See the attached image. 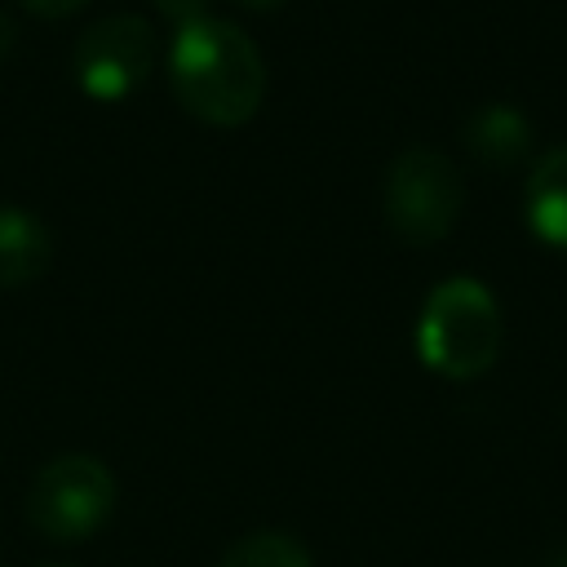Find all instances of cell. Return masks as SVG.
<instances>
[{"mask_svg":"<svg viewBox=\"0 0 567 567\" xmlns=\"http://www.w3.org/2000/svg\"><path fill=\"white\" fill-rule=\"evenodd\" d=\"M168 84L190 120L208 128H239L266 102V62L244 27L204 13L173 27Z\"/></svg>","mask_w":567,"mask_h":567,"instance_id":"obj_1","label":"cell"},{"mask_svg":"<svg viewBox=\"0 0 567 567\" xmlns=\"http://www.w3.org/2000/svg\"><path fill=\"white\" fill-rule=\"evenodd\" d=\"M501 337L505 323L487 284L456 275L430 288L416 319V354L430 372L447 381L483 377L501 354Z\"/></svg>","mask_w":567,"mask_h":567,"instance_id":"obj_2","label":"cell"},{"mask_svg":"<svg viewBox=\"0 0 567 567\" xmlns=\"http://www.w3.org/2000/svg\"><path fill=\"white\" fill-rule=\"evenodd\" d=\"M381 204H385L390 230L403 244L430 248V244L452 235V226L465 208L461 168L434 146H408L403 155H394V164L385 173V199Z\"/></svg>","mask_w":567,"mask_h":567,"instance_id":"obj_3","label":"cell"},{"mask_svg":"<svg viewBox=\"0 0 567 567\" xmlns=\"http://www.w3.org/2000/svg\"><path fill=\"white\" fill-rule=\"evenodd\" d=\"M115 509V474L89 452H62L35 470L27 492V518L49 540H84Z\"/></svg>","mask_w":567,"mask_h":567,"instance_id":"obj_4","label":"cell"},{"mask_svg":"<svg viewBox=\"0 0 567 567\" xmlns=\"http://www.w3.org/2000/svg\"><path fill=\"white\" fill-rule=\"evenodd\" d=\"M155 71V31L137 13H106L89 22L71 49V75L93 102L133 97Z\"/></svg>","mask_w":567,"mask_h":567,"instance_id":"obj_5","label":"cell"},{"mask_svg":"<svg viewBox=\"0 0 567 567\" xmlns=\"http://www.w3.org/2000/svg\"><path fill=\"white\" fill-rule=\"evenodd\" d=\"M523 217L540 244L567 252V146H554L532 164L523 186Z\"/></svg>","mask_w":567,"mask_h":567,"instance_id":"obj_6","label":"cell"},{"mask_svg":"<svg viewBox=\"0 0 567 567\" xmlns=\"http://www.w3.org/2000/svg\"><path fill=\"white\" fill-rule=\"evenodd\" d=\"M53 266V235L27 208H0V288L35 284Z\"/></svg>","mask_w":567,"mask_h":567,"instance_id":"obj_7","label":"cell"},{"mask_svg":"<svg viewBox=\"0 0 567 567\" xmlns=\"http://www.w3.org/2000/svg\"><path fill=\"white\" fill-rule=\"evenodd\" d=\"M465 146L470 155H478L483 164H514L527 155L532 146V128L518 111L509 106H487L465 124Z\"/></svg>","mask_w":567,"mask_h":567,"instance_id":"obj_8","label":"cell"},{"mask_svg":"<svg viewBox=\"0 0 567 567\" xmlns=\"http://www.w3.org/2000/svg\"><path fill=\"white\" fill-rule=\"evenodd\" d=\"M217 567H315L310 549L288 532H248L239 536Z\"/></svg>","mask_w":567,"mask_h":567,"instance_id":"obj_9","label":"cell"},{"mask_svg":"<svg viewBox=\"0 0 567 567\" xmlns=\"http://www.w3.org/2000/svg\"><path fill=\"white\" fill-rule=\"evenodd\" d=\"M27 13H35V18H49V22H58V18H71V13H80V9H89L93 0H18Z\"/></svg>","mask_w":567,"mask_h":567,"instance_id":"obj_10","label":"cell"},{"mask_svg":"<svg viewBox=\"0 0 567 567\" xmlns=\"http://www.w3.org/2000/svg\"><path fill=\"white\" fill-rule=\"evenodd\" d=\"M155 9H159L173 27H182V22H190V18H204V13H208V0H155Z\"/></svg>","mask_w":567,"mask_h":567,"instance_id":"obj_11","label":"cell"},{"mask_svg":"<svg viewBox=\"0 0 567 567\" xmlns=\"http://www.w3.org/2000/svg\"><path fill=\"white\" fill-rule=\"evenodd\" d=\"M13 44H18V27H13V18H9V13H0V58H9V53H13Z\"/></svg>","mask_w":567,"mask_h":567,"instance_id":"obj_12","label":"cell"},{"mask_svg":"<svg viewBox=\"0 0 567 567\" xmlns=\"http://www.w3.org/2000/svg\"><path fill=\"white\" fill-rule=\"evenodd\" d=\"M235 4H244V9H279L284 0H235Z\"/></svg>","mask_w":567,"mask_h":567,"instance_id":"obj_13","label":"cell"},{"mask_svg":"<svg viewBox=\"0 0 567 567\" xmlns=\"http://www.w3.org/2000/svg\"><path fill=\"white\" fill-rule=\"evenodd\" d=\"M545 567H567V545H563V549H554V554L545 558Z\"/></svg>","mask_w":567,"mask_h":567,"instance_id":"obj_14","label":"cell"},{"mask_svg":"<svg viewBox=\"0 0 567 567\" xmlns=\"http://www.w3.org/2000/svg\"><path fill=\"white\" fill-rule=\"evenodd\" d=\"M40 567H71V563H40Z\"/></svg>","mask_w":567,"mask_h":567,"instance_id":"obj_15","label":"cell"}]
</instances>
